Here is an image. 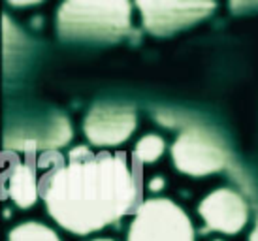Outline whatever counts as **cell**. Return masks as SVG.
<instances>
[{
    "label": "cell",
    "mask_w": 258,
    "mask_h": 241,
    "mask_svg": "<svg viewBox=\"0 0 258 241\" xmlns=\"http://www.w3.org/2000/svg\"><path fill=\"white\" fill-rule=\"evenodd\" d=\"M91 241H115L111 237H96V239H91Z\"/></svg>",
    "instance_id": "5bb4252c"
},
{
    "label": "cell",
    "mask_w": 258,
    "mask_h": 241,
    "mask_svg": "<svg viewBox=\"0 0 258 241\" xmlns=\"http://www.w3.org/2000/svg\"><path fill=\"white\" fill-rule=\"evenodd\" d=\"M164 187H166V179L164 177H153L149 181V192H153V194H157V192L160 191H164Z\"/></svg>",
    "instance_id": "7c38bea8"
},
{
    "label": "cell",
    "mask_w": 258,
    "mask_h": 241,
    "mask_svg": "<svg viewBox=\"0 0 258 241\" xmlns=\"http://www.w3.org/2000/svg\"><path fill=\"white\" fill-rule=\"evenodd\" d=\"M213 241H222V239H213Z\"/></svg>",
    "instance_id": "9a60e30c"
},
{
    "label": "cell",
    "mask_w": 258,
    "mask_h": 241,
    "mask_svg": "<svg viewBox=\"0 0 258 241\" xmlns=\"http://www.w3.org/2000/svg\"><path fill=\"white\" fill-rule=\"evenodd\" d=\"M198 213L209 230L226 235L241 232L249 222V206L245 198L228 187L209 192L200 202Z\"/></svg>",
    "instance_id": "52a82bcc"
},
{
    "label": "cell",
    "mask_w": 258,
    "mask_h": 241,
    "mask_svg": "<svg viewBox=\"0 0 258 241\" xmlns=\"http://www.w3.org/2000/svg\"><path fill=\"white\" fill-rule=\"evenodd\" d=\"M126 241H196V234L183 207L168 198H149L136 209Z\"/></svg>",
    "instance_id": "3957f363"
},
{
    "label": "cell",
    "mask_w": 258,
    "mask_h": 241,
    "mask_svg": "<svg viewBox=\"0 0 258 241\" xmlns=\"http://www.w3.org/2000/svg\"><path fill=\"white\" fill-rule=\"evenodd\" d=\"M166 142L162 136L158 134H145L142 136L138 143L134 145V156L138 162L142 164H153L157 162L160 156L164 155Z\"/></svg>",
    "instance_id": "8fae6325"
},
{
    "label": "cell",
    "mask_w": 258,
    "mask_h": 241,
    "mask_svg": "<svg viewBox=\"0 0 258 241\" xmlns=\"http://www.w3.org/2000/svg\"><path fill=\"white\" fill-rule=\"evenodd\" d=\"M8 192L17 207L27 209L34 206L40 196V187H38L34 170L27 164H17L8 179Z\"/></svg>",
    "instance_id": "9c48e42d"
},
{
    "label": "cell",
    "mask_w": 258,
    "mask_h": 241,
    "mask_svg": "<svg viewBox=\"0 0 258 241\" xmlns=\"http://www.w3.org/2000/svg\"><path fill=\"white\" fill-rule=\"evenodd\" d=\"M72 140V127L66 117L55 115L36 125L15 128L8 132L6 149H57Z\"/></svg>",
    "instance_id": "ba28073f"
},
{
    "label": "cell",
    "mask_w": 258,
    "mask_h": 241,
    "mask_svg": "<svg viewBox=\"0 0 258 241\" xmlns=\"http://www.w3.org/2000/svg\"><path fill=\"white\" fill-rule=\"evenodd\" d=\"M173 166L186 175L204 177L228 166V151L224 143L209 130L190 127L183 130L172 143Z\"/></svg>",
    "instance_id": "277c9868"
},
{
    "label": "cell",
    "mask_w": 258,
    "mask_h": 241,
    "mask_svg": "<svg viewBox=\"0 0 258 241\" xmlns=\"http://www.w3.org/2000/svg\"><path fill=\"white\" fill-rule=\"evenodd\" d=\"M249 241H258V219L254 222V228H252L251 235H249Z\"/></svg>",
    "instance_id": "4fadbf2b"
},
{
    "label": "cell",
    "mask_w": 258,
    "mask_h": 241,
    "mask_svg": "<svg viewBox=\"0 0 258 241\" xmlns=\"http://www.w3.org/2000/svg\"><path fill=\"white\" fill-rule=\"evenodd\" d=\"M147 32L164 36L206 19L215 10L213 2H136Z\"/></svg>",
    "instance_id": "8992f818"
},
{
    "label": "cell",
    "mask_w": 258,
    "mask_h": 241,
    "mask_svg": "<svg viewBox=\"0 0 258 241\" xmlns=\"http://www.w3.org/2000/svg\"><path fill=\"white\" fill-rule=\"evenodd\" d=\"M138 115L132 106L96 104L83 119V132L96 147H117L134 134Z\"/></svg>",
    "instance_id": "5b68a950"
},
{
    "label": "cell",
    "mask_w": 258,
    "mask_h": 241,
    "mask_svg": "<svg viewBox=\"0 0 258 241\" xmlns=\"http://www.w3.org/2000/svg\"><path fill=\"white\" fill-rule=\"evenodd\" d=\"M138 187L121 155H91L76 147L43 189L47 211L58 226L85 235L113 224L134 207Z\"/></svg>",
    "instance_id": "6da1fadb"
},
{
    "label": "cell",
    "mask_w": 258,
    "mask_h": 241,
    "mask_svg": "<svg viewBox=\"0 0 258 241\" xmlns=\"http://www.w3.org/2000/svg\"><path fill=\"white\" fill-rule=\"evenodd\" d=\"M132 29V4L113 2H78L70 0L57 10V30L64 40L111 42L121 40Z\"/></svg>",
    "instance_id": "7a4b0ae2"
},
{
    "label": "cell",
    "mask_w": 258,
    "mask_h": 241,
    "mask_svg": "<svg viewBox=\"0 0 258 241\" xmlns=\"http://www.w3.org/2000/svg\"><path fill=\"white\" fill-rule=\"evenodd\" d=\"M8 241H60L58 234L43 222L27 220L10 230Z\"/></svg>",
    "instance_id": "30bf717a"
}]
</instances>
